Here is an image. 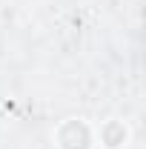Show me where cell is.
Masks as SVG:
<instances>
[{
    "mask_svg": "<svg viewBox=\"0 0 146 149\" xmlns=\"http://www.w3.org/2000/svg\"><path fill=\"white\" fill-rule=\"evenodd\" d=\"M55 149H95V126L86 118H66L52 132Z\"/></svg>",
    "mask_w": 146,
    "mask_h": 149,
    "instance_id": "obj_1",
    "label": "cell"
},
{
    "mask_svg": "<svg viewBox=\"0 0 146 149\" xmlns=\"http://www.w3.org/2000/svg\"><path fill=\"white\" fill-rule=\"evenodd\" d=\"M132 141V126L120 118H106L95 126V146L100 149H126Z\"/></svg>",
    "mask_w": 146,
    "mask_h": 149,
    "instance_id": "obj_2",
    "label": "cell"
}]
</instances>
